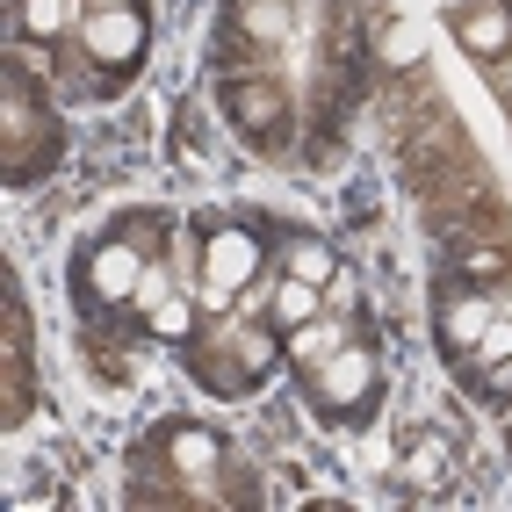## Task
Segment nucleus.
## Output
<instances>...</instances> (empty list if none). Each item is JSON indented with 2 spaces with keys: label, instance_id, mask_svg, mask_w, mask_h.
Segmentation results:
<instances>
[{
  "label": "nucleus",
  "instance_id": "obj_1",
  "mask_svg": "<svg viewBox=\"0 0 512 512\" xmlns=\"http://www.w3.org/2000/svg\"><path fill=\"white\" fill-rule=\"evenodd\" d=\"M260 260H267V253H260V238L224 224V231L210 238V246H202V289H210L217 303H231L238 289H246V282L260 275Z\"/></svg>",
  "mask_w": 512,
  "mask_h": 512
},
{
  "label": "nucleus",
  "instance_id": "obj_2",
  "mask_svg": "<svg viewBox=\"0 0 512 512\" xmlns=\"http://www.w3.org/2000/svg\"><path fill=\"white\" fill-rule=\"evenodd\" d=\"M145 15L138 8H87V51L101 65H138L145 58Z\"/></svg>",
  "mask_w": 512,
  "mask_h": 512
},
{
  "label": "nucleus",
  "instance_id": "obj_3",
  "mask_svg": "<svg viewBox=\"0 0 512 512\" xmlns=\"http://www.w3.org/2000/svg\"><path fill=\"white\" fill-rule=\"evenodd\" d=\"M318 390H325V404H347V412H361V404L375 397V361H368L361 347H339V354L318 368Z\"/></svg>",
  "mask_w": 512,
  "mask_h": 512
},
{
  "label": "nucleus",
  "instance_id": "obj_4",
  "mask_svg": "<svg viewBox=\"0 0 512 512\" xmlns=\"http://www.w3.org/2000/svg\"><path fill=\"white\" fill-rule=\"evenodd\" d=\"M87 275H94V296H109V303H123L130 289L145 282V253L130 246V238H109V246L94 253V267H87Z\"/></svg>",
  "mask_w": 512,
  "mask_h": 512
},
{
  "label": "nucleus",
  "instance_id": "obj_5",
  "mask_svg": "<svg viewBox=\"0 0 512 512\" xmlns=\"http://www.w3.org/2000/svg\"><path fill=\"white\" fill-rule=\"evenodd\" d=\"M440 325H448V339H455V347H476V339L491 332V303H484V296H455Z\"/></svg>",
  "mask_w": 512,
  "mask_h": 512
},
{
  "label": "nucleus",
  "instance_id": "obj_6",
  "mask_svg": "<svg viewBox=\"0 0 512 512\" xmlns=\"http://www.w3.org/2000/svg\"><path fill=\"white\" fill-rule=\"evenodd\" d=\"M65 15H73L65 0H15V29H22V37H37V44H51V37H58Z\"/></svg>",
  "mask_w": 512,
  "mask_h": 512
},
{
  "label": "nucleus",
  "instance_id": "obj_7",
  "mask_svg": "<svg viewBox=\"0 0 512 512\" xmlns=\"http://www.w3.org/2000/svg\"><path fill=\"white\" fill-rule=\"evenodd\" d=\"M275 318H282L289 332L311 325V318H318V282H296V275H289V282L275 289Z\"/></svg>",
  "mask_w": 512,
  "mask_h": 512
},
{
  "label": "nucleus",
  "instance_id": "obj_8",
  "mask_svg": "<svg viewBox=\"0 0 512 512\" xmlns=\"http://www.w3.org/2000/svg\"><path fill=\"white\" fill-rule=\"evenodd\" d=\"M159 339H188L195 332V303L188 296H152V318H145Z\"/></svg>",
  "mask_w": 512,
  "mask_h": 512
},
{
  "label": "nucleus",
  "instance_id": "obj_9",
  "mask_svg": "<svg viewBox=\"0 0 512 512\" xmlns=\"http://www.w3.org/2000/svg\"><path fill=\"white\" fill-rule=\"evenodd\" d=\"M174 462H181L188 476H210V469H217V440L195 433V426H181V433H174Z\"/></svg>",
  "mask_w": 512,
  "mask_h": 512
},
{
  "label": "nucleus",
  "instance_id": "obj_10",
  "mask_svg": "<svg viewBox=\"0 0 512 512\" xmlns=\"http://www.w3.org/2000/svg\"><path fill=\"white\" fill-rule=\"evenodd\" d=\"M289 275H296V282H318V289H325V282L339 275V267L325 260V246H318V238H303V246H289Z\"/></svg>",
  "mask_w": 512,
  "mask_h": 512
},
{
  "label": "nucleus",
  "instance_id": "obj_11",
  "mask_svg": "<svg viewBox=\"0 0 512 512\" xmlns=\"http://www.w3.org/2000/svg\"><path fill=\"white\" fill-rule=\"evenodd\" d=\"M462 37H469V51H498V44L512 37V22H505V8H484V15L462 22Z\"/></svg>",
  "mask_w": 512,
  "mask_h": 512
},
{
  "label": "nucleus",
  "instance_id": "obj_12",
  "mask_svg": "<svg viewBox=\"0 0 512 512\" xmlns=\"http://www.w3.org/2000/svg\"><path fill=\"white\" fill-rule=\"evenodd\" d=\"M404 476H412V484H440V476H448V448H440V440H419Z\"/></svg>",
  "mask_w": 512,
  "mask_h": 512
},
{
  "label": "nucleus",
  "instance_id": "obj_13",
  "mask_svg": "<svg viewBox=\"0 0 512 512\" xmlns=\"http://www.w3.org/2000/svg\"><path fill=\"white\" fill-rule=\"evenodd\" d=\"M282 8H275V0H253V8H246V29H260V37H282Z\"/></svg>",
  "mask_w": 512,
  "mask_h": 512
},
{
  "label": "nucleus",
  "instance_id": "obj_14",
  "mask_svg": "<svg viewBox=\"0 0 512 512\" xmlns=\"http://www.w3.org/2000/svg\"><path fill=\"white\" fill-rule=\"evenodd\" d=\"M332 347H339V339H325L318 325H296V354H303V361H325Z\"/></svg>",
  "mask_w": 512,
  "mask_h": 512
},
{
  "label": "nucleus",
  "instance_id": "obj_15",
  "mask_svg": "<svg viewBox=\"0 0 512 512\" xmlns=\"http://www.w3.org/2000/svg\"><path fill=\"white\" fill-rule=\"evenodd\" d=\"M412 51H419L412 29H383V58H390V65H412Z\"/></svg>",
  "mask_w": 512,
  "mask_h": 512
},
{
  "label": "nucleus",
  "instance_id": "obj_16",
  "mask_svg": "<svg viewBox=\"0 0 512 512\" xmlns=\"http://www.w3.org/2000/svg\"><path fill=\"white\" fill-rule=\"evenodd\" d=\"M238 109H246V123L260 130L267 116H275V94H238Z\"/></svg>",
  "mask_w": 512,
  "mask_h": 512
},
{
  "label": "nucleus",
  "instance_id": "obj_17",
  "mask_svg": "<svg viewBox=\"0 0 512 512\" xmlns=\"http://www.w3.org/2000/svg\"><path fill=\"white\" fill-rule=\"evenodd\" d=\"M476 354H484V361H505V354H512V332H498V325H491L484 339H476Z\"/></svg>",
  "mask_w": 512,
  "mask_h": 512
}]
</instances>
